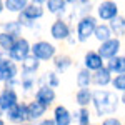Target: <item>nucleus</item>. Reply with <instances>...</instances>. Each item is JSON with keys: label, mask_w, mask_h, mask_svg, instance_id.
<instances>
[{"label": "nucleus", "mask_w": 125, "mask_h": 125, "mask_svg": "<svg viewBox=\"0 0 125 125\" xmlns=\"http://www.w3.org/2000/svg\"><path fill=\"white\" fill-rule=\"evenodd\" d=\"M120 50H122V40L118 37H110L105 42H100V47H98L97 52L100 53V57L104 60H108V58L118 55Z\"/></svg>", "instance_id": "obj_8"}, {"label": "nucleus", "mask_w": 125, "mask_h": 125, "mask_svg": "<svg viewBox=\"0 0 125 125\" xmlns=\"http://www.w3.org/2000/svg\"><path fill=\"white\" fill-rule=\"evenodd\" d=\"M75 83H77L78 88H85V87L92 85V72L88 68H80L75 75Z\"/></svg>", "instance_id": "obj_24"}, {"label": "nucleus", "mask_w": 125, "mask_h": 125, "mask_svg": "<svg viewBox=\"0 0 125 125\" xmlns=\"http://www.w3.org/2000/svg\"><path fill=\"white\" fill-rule=\"evenodd\" d=\"M97 27V19L94 15H83L77 22V42L85 43L90 37H94V30Z\"/></svg>", "instance_id": "obj_5"}, {"label": "nucleus", "mask_w": 125, "mask_h": 125, "mask_svg": "<svg viewBox=\"0 0 125 125\" xmlns=\"http://www.w3.org/2000/svg\"><path fill=\"white\" fill-rule=\"evenodd\" d=\"M118 15V5L114 0H102L97 5V19L102 22H110Z\"/></svg>", "instance_id": "obj_9"}, {"label": "nucleus", "mask_w": 125, "mask_h": 125, "mask_svg": "<svg viewBox=\"0 0 125 125\" xmlns=\"http://www.w3.org/2000/svg\"><path fill=\"white\" fill-rule=\"evenodd\" d=\"M45 15V9L42 7V5H39V3H29L25 9L22 10L19 13V22L22 27H33L35 25V22L37 20H40L42 17Z\"/></svg>", "instance_id": "obj_2"}, {"label": "nucleus", "mask_w": 125, "mask_h": 125, "mask_svg": "<svg viewBox=\"0 0 125 125\" xmlns=\"http://www.w3.org/2000/svg\"><path fill=\"white\" fill-rule=\"evenodd\" d=\"M37 83H39V85L45 83V85L52 87V88H58V87H60V75H58L55 70L47 72V73H43L40 78H37Z\"/></svg>", "instance_id": "obj_22"}, {"label": "nucleus", "mask_w": 125, "mask_h": 125, "mask_svg": "<svg viewBox=\"0 0 125 125\" xmlns=\"http://www.w3.org/2000/svg\"><path fill=\"white\" fill-rule=\"evenodd\" d=\"M88 125H97V124H88Z\"/></svg>", "instance_id": "obj_42"}, {"label": "nucleus", "mask_w": 125, "mask_h": 125, "mask_svg": "<svg viewBox=\"0 0 125 125\" xmlns=\"http://www.w3.org/2000/svg\"><path fill=\"white\" fill-rule=\"evenodd\" d=\"M20 125H33L32 122H23V124H20Z\"/></svg>", "instance_id": "obj_40"}, {"label": "nucleus", "mask_w": 125, "mask_h": 125, "mask_svg": "<svg viewBox=\"0 0 125 125\" xmlns=\"http://www.w3.org/2000/svg\"><path fill=\"white\" fill-rule=\"evenodd\" d=\"M120 104H125V92H122V97H120Z\"/></svg>", "instance_id": "obj_38"}, {"label": "nucleus", "mask_w": 125, "mask_h": 125, "mask_svg": "<svg viewBox=\"0 0 125 125\" xmlns=\"http://www.w3.org/2000/svg\"><path fill=\"white\" fill-rule=\"evenodd\" d=\"M92 97H94V90L90 87L78 88L75 92V104L78 107H90L92 105Z\"/></svg>", "instance_id": "obj_20"}, {"label": "nucleus", "mask_w": 125, "mask_h": 125, "mask_svg": "<svg viewBox=\"0 0 125 125\" xmlns=\"http://www.w3.org/2000/svg\"><path fill=\"white\" fill-rule=\"evenodd\" d=\"M47 110H48V107H45L43 104L37 102L35 98L30 100V102H27V115H29V122L35 124V122L40 120L42 117H45Z\"/></svg>", "instance_id": "obj_14"}, {"label": "nucleus", "mask_w": 125, "mask_h": 125, "mask_svg": "<svg viewBox=\"0 0 125 125\" xmlns=\"http://www.w3.org/2000/svg\"><path fill=\"white\" fill-rule=\"evenodd\" d=\"M112 88L115 92H125V73H117L115 77H112V82H110Z\"/></svg>", "instance_id": "obj_31"}, {"label": "nucleus", "mask_w": 125, "mask_h": 125, "mask_svg": "<svg viewBox=\"0 0 125 125\" xmlns=\"http://www.w3.org/2000/svg\"><path fill=\"white\" fill-rule=\"evenodd\" d=\"M30 53L37 57L40 62H52V58L57 55V47L48 40H37L35 43H32Z\"/></svg>", "instance_id": "obj_4"}, {"label": "nucleus", "mask_w": 125, "mask_h": 125, "mask_svg": "<svg viewBox=\"0 0 125 125\" xmlns=\"http://www.w3.org/2000/svg\"><path fill=\"white\" fill-rule=\"evenodd\" d=\"M83 3H90V2H95V0H82Z\"/></svg>", "instance_id": "obj_39"}, {"label": "nucleus", "mask_w": 125, "mask_h": 125, "mask_svg": "<svg viewBox=\"0 0 125 125\" xmlns=\"http://www.w3.org/2000/svg\"><path fill=\"white\" fill-rule=\"evenodd\" d=\"M108 27H110L114 35H124L125 33V17L117 15L115 19H112L108 22Z\"/></svg>", "instance_id": "obj_27"}, {"label": "nucleus", "mask_w": 125, "mask_h": 125, "mask_svg": "<svg viewBox=\"0 0 125 125\" xmlns=\"http://www.w3.org/2000/svg\"><path fill=\"white\" fill-rule=\"evenodd\" d=\"M50 37L53 40H67L70 37V25H68L65 20L62 19H57L52 25H50Z\"/></svg>", "instance_id": "obj_12"}, {"label": "nucleus", "mask_w": 125, "mask_h": 125, "mask_svg": "<svg viewBox=\"0 0 125 125\" xmlns=\"http://www.w3.org/2000/svg\"><path fill=\"white\" fill-rule=\"evenodd\" d=\"M37 77L35 75H20L19 77V88H22L23 94H30L35 92L37 88Z\"/></svg>", "instance_id": "obj_21"}, {"label": "nucleus", "mask_w": 125, "mask_h": 125, "mask_svg": "<svg viewBox=\"0 0 125 125\" xmlns=\"http://www.w3.org/2000/svg\"><path fill=\"white\" fill-rule=\"evenodd\" d=\"M110 37H114V33H112V30L108 27V23H97L95 30H94V39L97 42H105Z\"/></svg>", "instance_id": "obj_25"}, {"label": "nucleus", "mask_w": 125, "mask_h": 125, "mask_svg": "<svg viewBox=\"0 0 125 125\" xmlns=\"http://www.w3.org/2000/svg\"><path fill=\"white\" fill-rule=\"evenodd\" d=\"M30 48H32V43H30L25 37H17L15 42H13V45H12L10 50L7 52V55H9L13 62L20 63L23 58H27L30 55Z\"/></svg>", "instance_id": "obj_7"}, {"label": "nucleus", "mask_w": 125, "mask_h": 125, "mask_svg": "<svg viewBox=\"0 0 125 125\" xmlns=\"http://www.w3.org/2000/svg\"><path fill=\"white\" fill-rule=\"evenodd\" d=\"M3 118L7 120V124H12V125H20L23 122H29L27 102H17L13 107H10L9 110H5L3 112Z\"/></svg>", "instance_id": "obj_6"}, {"label": "nucleus", "mask_w": 125, "mask_h": 125, "mask_svg": "<svg viewBox=\"0 0 125 125\" xmlns=\"http://www.w3.org/2000/svg\"><path fill=\"white\" fill-rule=\"evenodd\" d=\"M22 25H20L19 20H9V22H3L2 23V32H7V33H12L15 37H20L22 35Z\"/></svg>", "instance_id": "obj_28"}, {"label": "nucleus", "mask_w": 125, "mask_h": 125, "mask_svg": "<svg viewBox=\"0 0 125 125\" xmlns=\"http://www.w3.org/2000/svg\"><path fill=\"white\" fill-rule=\"evenodd\" d=\"M17 102H20V95L17 92V88L9 85H3L0 90V110L5 112L10 107H13Z\"/></svg>", "instance_id": "obj_11"}, {"label": "nucleus", "mask_w": 125, "mask_h": 125, "mask_svg": "<svg viewBox=\"0 0 125 125\" xmlns=\"http://www.w3.org/2000/svg\"><path fill=\"white\" fill-rule=\"evenodd\" d=\"M52 63H53V68L57 73H65L68 72L72 65H73V58L67 55V53H60V55H55L52 58Z\"/></svg>", "instance_id": "obj_18"}, {"label": "nucleus", "mask_w": 125, "mask_h": 125, "mask_svg": "<svg viewBox=\"0 0 125 125\" xmlns=\"http://www.w3.org/2000/svg\"><path fill=\"white\" fill-rule=\"evenodd\" d=\"M72 115H73V120H75L77 125L90 124V110H88V107H78V110L75 114H72Z\"/></svg>", "instance_id": "obj_29"}, {"label": "nucleus", "mask_w": 125, "mask_h": 125, "mask_svg": "<svg viewBox=\"0 0 125 125\" xmlns=\"http://www.w3.org/2000/svg\"><path fill=\"white\" fill-rule=\"evenodd\" d=\"M33 98L37 102H40V104H43L45 107H52L55 104V100H57V90L45 85V83L37 85L35 92H33Z\"/></svg>", "instance_id": "obj_10"}, {"label": "nucleus", "mask_w": 125, "mask_h": 125, "mask_svg": "<svg viewBox=\"0 0 125 125\" xmlns=\"http://www.w3.org/2000/svg\"><path fill=\"white\" fill-rule=\"evenodd\" d=\"M102 125H124V124H122V120L117 118V117H105L104 122H102Z\"/></svg>", "instance_id": "obj_32"}, {"label": "nucleus", "mask_w": 125, "mask_h": 125, "mask_svg": "<svg viewBox=\"0 0 125 125\" xmlns=\"http://www.w3.org/2000/svg\"><path fill=\"white\" fill-rule=\"evenodd\" d=\"M3 10H5V7H3V0H0V15L3 13Z\"/></svg>", "instance_id": "obj_36"}, {"label": "nucleus", "mask_w": 125, "mask_h": 125, "mask_svg": "<svg viewBox=\"0 0 125 125\" xmlns=\"http://www.w3.org/2000/svg\"><path fill=\"white\" fill-rule=\"evenodd\" d=\"M75 125H77V124H75Z\"/></svg>", "instance_id": "obj_44"}, {"label": "nucleus", "mask_w": 125, "mask_h": 125, "mask_svg": "<svg viewBox=\"0 0 125 125\" xmlns=\"http://www.w3.org/2000/svg\"><path fill=\"white\" fill-rule=\"evenodd\" d=\"M112 77H114V73L104 65V67H100V68H97V70L92 72V85H97V87H100V88L107 87V85H110Z\"/></svg>", "instance_id": "obj_15"}, {"label": "nucleus", "mask_w": 125, "mask_h": 125, "mask_svg": "<svg viewBox=\"0 0 125 125\" xmlns=\"http://www.w3.org/2000/svg\"><path fill=\"white\" fill-rule=\"evenodd\" d=\"M33 125H55V122H53V118H52V117H42V118L37 120Z\"/></svg>", "instance_id": "obj_33"}, {"label": "nucleus", "mask_w": 125, "mask_h": 125, "mask_svg": "<svg viewBox=\"0 0 125 125\" xmlns=\"http://www.w3.org/2000/svg\"><path fill=\"white\" fill-rule=\"evenodd\" d=\"M105 67L112 72V73H125V55H115V57L105 60Z\"/></svg>", "instance_id": "obj_19"}, {"label": "nucleus", "mask_w": 125, "mask_h": 125, "mask_svg": "<svg viewBox=\"0 0 125 125\" xmlns=\"http://www.w3.org/2000/svg\"><path fill=\"white\" fill-rule=\"evenodd\" d=\"M0 115H3V112H2V110H0Z\"/></svg>", "instance_id": "obj_41"}, {"label": "nucleus", "mask_w": 125, "mask_h": 125, "mask_svg": "<svg viewBox=\"0 0 125 125\" xmlns=\"http://www.w3.org/2000/svg\"><path fill=\"white\" fill-rule=\"evenodd\" d=\"M65 2H67V5L68 3H70V5H77V3H80L82 0H65Z\"/></svg>", "instance_id": "obj_34"}, {"label": "nucleus", "mask_w": 125, "mask_h": 125, "mask_svg": "<svg viewBox=\"0 0 125 125\" xmlns=\"http://www.w3.org/2000/svg\"><path fill=\"white\" fill-rule=\"evenodd\" d=\"M105 65V60L100 57V53L95 52V50H88L85 53V57H83V67L88 68L90 72H94L97 68L104 67Z\"/></svg>", "instance_id": "obj_17"}, {"label": "nucleus", "mask_w": 125, "mask_h": 125, "mask_svg": "<svg viewBox=\"0 0 125 125\" xmlns=\"http://www.w3.org/2000/svg\"><path fill=\"white\" fill-rule=\"evenodd\" d=\"M43 5L48 10V13H52V15H62L67 10V2L65 0H47Z\"/></svg>", "instance_id": "obj_23"}, {"label": "nucleus", "mask_w": 125, "mask_h": 125, "mask_svg": "<svg viewBox=\"0 0 125 125\" xmlns=\"http://www.w3.org/2000/svg\"><path fill=\"white\" fill-rule=\"evenodd\" d=\"M52 118H53L55 125H72L73 124V115H72V112H70L65 105H62V104L53 107Z\"/></svg>", "instance_id": "obj_13"}, {"label": "nucleus", "mask_w": 125, "mask_h": 125, "mask_svg": "<svg viewBox=\"0 0 125 125\" xmlns=\"http://www.w3.org/2000/svg\"><path fill=\"white\" fill-rule=\"evenodd\" d=\"M5 124H7V120L3 118V115H0V125H5Z\"/></svg>", "instance_id": "obj_37"}, {"label": "nucleus", "mask_w": 125, "mask_h": 125, "mask_svg": "<svg viewBox=\"0 0 125 125\" xmlns=\"http://www.w3.org/2000/svg\"><path fill=\"white\" fill-rule=\"evenodd\" d=\"M15 35H12V33H7V32H2L0 30V52H3V53H7L10 50V47L13 45V42H15Z\"/></svg>", "instance_id": "obj_30"}, {"label": "nucleus", "mask_w": 125, "mask_h": 125, "mask_svg": "<svg viewBox=\"0 0 125 125\" xmlns=\"http://www.w3.org/2000/svg\"><path fill=\"white\" fill-rule=\"evenodd\" d=\"M120 104V97L115 94V90H105L104 87L94 92L92 97V105L95 108L97 115H112L115 114Z\"/></svg>", "instance_id": "obj_1"}, {"label": "nucleus", "mask_w": 125, "mask_h": 125, "mask_svg": "<svg viewBox=\"0 0 125 125\" xmlns=\"http://www.w3.org/2000/svg\"><path fill=\"white\" fill-rule=\"evenodd\" d=\"M47 0H32V3H39V5H43Z\"/></svg>", "instance_id": "obj_35"}, {"label": "nucleus", "mask_w": 125, "mask_h": 125, "mask_svg": "<svg viewBox=\"0 0 125 125\" xmlns=\"http://www.w3.org/2000/svg\"><path fill=\"white\" fill-rule=\"evenodd\" d=\"M40 65H42V62H40L37 57H33L32 53L19 63L22 75H37L39 70H40Z\"/></svg>", "instance_id": "obj_16"}, {"label": "nucleus", "mask_w": 125, "mask_h": 125, "mask_svg": "<svg viewBox=\"0 0 125 125\" xmlns=\"http://www.w3.org/2000/svg\"><path fill=\"white\" fill-rule=\"evenodd\" d=\"M5 125H12V124H5Z\"/></svg>", "instance_id": "obj_43"}, {"label": "nucleus", "mask_w": 125, "mask_h": 125, "mask_svg": "<svg viewBox=\"0 0 125 125\" xmlns=\"http://www.w3.org/2000/svg\"><path fill=\"white\" fill-rule=\"evenodd\" d=\"M20 77V67L9 55H0V83H7L10 80Z\"/></svg>", "instance_id": "obj_3"}, {"label": "nucleus", "mask_w": 125, "mask_h": 125, "mask_svg": "<svg viewBox=\"0 0 125 125\" xmlns=\"http://www.w3.org/2000/svg\"><path fill=\"white\" fill-rule=\"evenodd\" d=\"M29 5V0H3V7L10 13H20Z\"/></svg>", "instance_id": "obj_26"}]
</instances>
